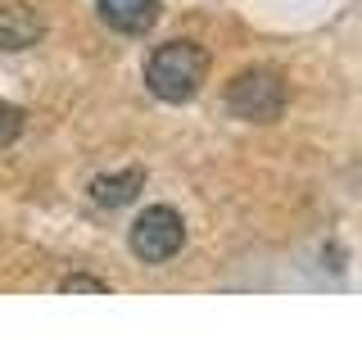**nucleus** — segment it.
<instances>
[{
    "label": "nucleus",
    "instance_id": "6",
    "mask_svg": "<svg viewBox=\"0 0 362 340\" xmlns=\"http://www.w3.org/2000/svg\"><path fill=\"white\" fill-rule=\"evenodd\" d=\"M141 186H145V173H141V168H127V173H109V177L90 181V200L105 204V209H122V204L136 200Z\"/></svg>",
    "mask_w": 362,
    "mask_h": 340
},
{
    "label": "nucleus",
    "instance_id": "5",
    "mask_svg": "<svg viewBox=\"0 0 362 340\" xmlns=\"http://www.w3.org/2000/svg\"><path fill=\"white\" fill-rule=\"evenodd\" d=\"M109 28L118 32H150L158 18V0H95Z\"/></svg>",
    "mask_w": 362,
    "mask_h": 340
},
{
    "label": "nucleus",
    "instance_id": "4",
    "mask_svg": "<svg viewBox=\"0 0 362 340\" xmlns=\"http://www.w3.org/2000/svg\"><path fill=\"white\" fill-rule=\"evenodd\" d=\"M45 32V23L37 9L28 5H0V50H28L37 45Z\"/></svg>",
    "mask_w": 362,
    "mask_h": 340
},
{
    "label": "nucleus",
    "instance_id": "3",
    "mask_svg": "<svg viewBox=\"0 0 362 340\" xmlns=\"http://www.w3.org/2000/svg\"><path fill=\"white\" fill-rule=\"evenodd\" d=\"M226 105H231V113L245 118V123H272V118H281V109H286V82H281L276 73H267V68L240 73L231 82Z\"/></svg>",
    "mask_w": 362,
    "mask_h": 340
},
{
    "label": "nucleus",
    "instance_id": "1",
    "mask_svg": "<svg viewBox=\"0 0 362 340\" xmlns=\"http://www.w3.org/2000/svg\"><path fill=\"white\" fill-rule=\"evenodd\" d=\"M204 73H209V55H204L195 41H168V45H158L150 55V64H145V86H150L158 100L181 105V100H190L204 86Z\"/></svg>",
    "mask_w": 362,
    "mask_h": 340
},
{
    "label": "nucleus",
    "instance_id": "2",
    "mask_svg": "<svg viewBox=\"0 0 362 340\" xmlns=\"http://www.w3.org/2000/svg\"><path fill=\"white\" fill-rule=\"evenodd\" d=\"M181 245H186V222H181V213L173 204H150L132 222V249L145 264H168Z\"/></svg>",
    "mask_w": 362,
    "mask_h": 340
},
{
    "label": "nucleus",
    "instance_id": "8",
    "mask_svg": "<svg viewBox=\"0 0 362 340\" xmlns=\"http://www.w3.org/2000/svg\"><path fill=\"white\" fill-rule=\"evenodd\" d=\"M59 290H64V295H73V290L109 295V281H100V277H86V272H73V277H64V281H59Z\"/></svg>",
    "mask_w": 362,
    "mask_h": 340
},
{
    "label": "nucleus",
    "instance_id": "7",
    "mask_svg": "<svg viewBox=\"0 0 362 340\" xmlns=\"http://www.w3.org/2000/svg\"><path fill=\"white\" fill-rule=\"evenodd\" d=\"M18 132H23V109L9 105V100H0V150H5L9 141H18Z\"/></svg>",
    "mask_w": 362,
    "mask_h": 340
}]
</instances>
